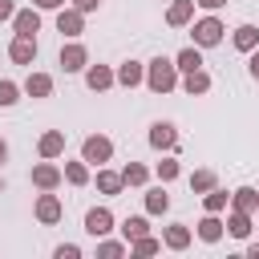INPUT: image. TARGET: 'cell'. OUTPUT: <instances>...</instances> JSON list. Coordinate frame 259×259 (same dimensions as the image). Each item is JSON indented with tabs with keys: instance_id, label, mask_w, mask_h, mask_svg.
I'll use <instances>...</instances> for the list:
<instances>
[{
	"instance_id": "36",
	"label": "cell",
	"mask_w": 259,
	"mask_h": 259,
	"mask_svg": "<svg viewBox=\"0 0 259 259\" xmlns=\"http://www.w3.org/2000/svg\"><path fill=\"white\" fill-rule=\"evenodd\" d=\"M16 16V4L12 0H0V20H12Z\"/></svg>"
},
{
	"instance_id": "26",
	"label": "cell",
	"mask_w": 259,
	"mask_h": 259,
	"mask_svg": "<svg viewBox=\"0 0 259 259\" xmlns=\"http://www.w3.org/2000/svg\"><path fill=\"white\" fill-rule=\"evenodd\" d=\"M214 186H219L214 170H194V174H190V190H194V194H206V190H214Z\"/></svg>"
},
{
	"instance_id": "34",
	"label": "cell",
	"mask_w": 259,
	"mask_h": 259,
	"mask_svg": "<svg viewBox=\"0 0 259 259\" xmlns=\"http://www.w3.org/2000/svg\"><path fill=\"white\" fill-rule=\"evenodd\" d=\"M16 93H20V89H16L12 81H0V105H16Z\"/></svg>"
},
{
	"instance_id": "10",
	"label": "cell",
	"mask_w": 259,
	"mask_h": 259,
	"mask_svg": "<svg viewBox=\"0 0 259 259\" xmlns=\"http://www.w3.org/2000/svg\"><path fill=\"white\" fill-rule=\"evenodd\" d=\"M12 28H16V36H36V32H40V12H32V8H16Z\"/></svg>"
},
{
	"instance_id": "29",
	"label": "cell",
	"mask_w": 259,
	"mask_h": 259,
	"mask_svg": "<svg viewBox=\"0 0 259 259\" xmlns=\"http://www.w3.org/2000/svg\"><path fill=\"white\" fill-rule=\"evenodd\" d=\"M121 178H125V186H146V178H150V170H146L142 162H130V166L121 170Z\"/></svg>"
},
{
	"instance_id": "35",
	"label": "cell",
	"mask_w": 259,
	"mask_h": 259,
	"mask_svg": "<svg viewBox=\"0 0 259 259\" xmlns=\"http://www.w3.org/2000/svg\"><path fill=\"white\" fill-rule=\"evenodd\" d=\"M77 255H81L77 243H61V247H57V259H77Z\"/></svg>"
},
{
	"instance_id": "31",
	"label": "cell",
	"mask_w": 259,
	"mask_h": 259,
	"mask_svg": "<svg viewBox=\"0 0 259 259\" xmlns=\"http://www.w3.org/2000/svg\"><path fill=\"white\" fill-rule=\"evenodd\" d=\"M162 251V243L158 239H150V235H142V239H134L130 243V255H158Z\"/></svg>"
},
{
	"instance_id": "41",
	"label": "cell",
	"mask_w": 259,
	"mask_h": 259,
	"mask_svg": "<svg viewBox=\"0 0 259 259\" xmlns=\"http://www.w3.org/2000/svg\"><path fill=\"white\" fill-rule=\"evenodd\" d=\"M247 255H251V259H259V243H251V247H247Z\"/></svg>"
},
{
	"instance_id": "17",
	"label": "cell",
	"mask_w": 259,
	"mask_h": 259,
	"mask_svg": "<svg viewBox=\"0 0 259 259\" xmlns=\"http://www.w3.org/2000/svg\"><path fill=\"white\" fill-rule=\"evenodd\" d=\"M223 227H227V223H219V214L206 210V219H198V239H202V243H219V239H223Z\"/></svg>"
},
{
	"instance_id": "40",
	"label": "cell",
	"mask_w": 259,
	"mask_h": 259,
	"mask_svg": "<svg viewBox=\"0 0 259 259\" xmlns=\"http://www.w3.org/2000/svg\"><path fill=\"white\" fill-rule=\"evenodd\" d=\"M65 0H36V8H61Z\"/></svg>"
},
{
	"instance_id": "21",
	"label": "cell",
	"mask_w": 259,
	"mask_h": 259,
	"mask_svg": "<svg viewBox=\"0 0 259 259\" xmlns=\"http://www.w3.org/2000/svg\"><path fill=\"white\" fill-rule=\"evenodd\" d=\"M121 186H125L121 174H113V170H97V190H101V194H121Z\"/></svg>"
},
{
	"instance_id": "3",
	"label": "cell",
	"mask_w": 259,
	"mask_h": 259,
	"mask_svg": "<svg viewBox=\"0 0 259 259\" xmlns=\"http://www.w3.org/2000/svg\"><path fill=\"white\" fill-rule=\"evenodd\" d=\"M81 158H85V162H93V166H101V162H109V158H113V142H109V138H101V134H89V138H85V146H81Z\"/></svg>"
},
{
	"instance_id": "39",
	"label": "cell",
	"mask_w": 259,
	"mask_h": 259,
	"mask_svg": "<svg viewBox=\"0 0 259 259\" xmlns=\"http://www.w3.org/2000/svg\"><path fill=\"white\" fill-rule=\"evenodd\" d=\"M247 69H251V77H259V49H251V65Z\"/></svg>"
},
{
	"instance_id": "43",
	"label": "cell",
	"mask_w": 259,
	"mask_h": 259,
	"mask_svg": "<svg viewBox=\"0 0 259 259\" xmlns=\"http://www.w3.org/2000/svg\"><path fill=\"white\" fill-rule=\"evenodd\" d=\"M0 194H4V178H0Z\"/></svg>"
},
{
	"instance_id": "33",
	"label": "cell",
	"mask_w": 259,
	"mask_h": 259,
	"mask_svg": "<svg viewBox=\"0 0 259 259\" xmlns=\"http://www.w3.org/2000/svg\"><path fill=\"white\" fill-rule=\"evenodd\" d=\"M158 178H162V182H174V178H178V162H174V158H162V162H158Z\"/></svg>"
},
{
	"instance_id": "42",
	"label": "cell",
	"mask_w": 259,
	"mask_h": 259,
	"mask_svg": "<svg viewBox=\"0 0 259 259\" xmlns=\"http://www.w3.org/2000/svg\"><path fill=\"white\" fill-rule=\"evenodd\" d=\"M4 158H8V142L0 138V162H4Z\"/></svg>"
},
{
	"instance_id": "15",
	"label": "cell",
	"mask_w": 259,
	"mask_h": 259,
	"mask_svg": "<svg viewBox=\"0 0 259 259\" xmlns=\"http://www.w3.org/2000/svg\"><path fill=\"white\" fill-rule=\"evenodd\" d=\"M231 40H235L239 53H251V49H259V28H255V24H239Z\"/></svg>"
},
{
	"instance_id": "8",
	"label": "cell",
	"mask_w": 259,
	"mask_h": 259,
	"mask_svg": "<svg viewBox=\"0 0 259 259\" xmlns=\"http://www.w3.org/2000/svg\"><path fill=\"white\" fill-rule=\"evenodd\" d=\"M150 146H154V150H174V146H178V130H174L170 121H154V125H150Z\"/></svg>"
},
{
	"instance_id": "6",
	"label": "cell",
	"mask_w": 259,
	"mask_h": 259,
	"mask_svg": "<svg viewBox=\"0 0 259 259\" xmlns=\"http://www.w3.org/2000/svg\"><path fill=\"white\" fill-rule=\"evenodd\" d=\"M85 231H89L93 239L109 235V231H113V214H109V206H93V210L85 214Z\"/></svg>"
},
{
	"instance_id": "24",
	"label": "cell",
	"mask_w": 259,
	"mask_h": 259,
	"mask_svg": "<svg viewBox=\"0 0 259 259\" xmlns=\"http://www.w3.org/2000/svg\"><path fill=\"white\" fill-rule=\"evenodd\" d=\"M174 65H178L182 73H194V69H202V53H198V49L190 45V49H182V53L174 57Z\"/></svg>"
},
{
	"instance_id": "4",
	"label": "cell",
	"mask_w": 259,
	"mask_h": 259,
	"mask_svg": "<svg viewBox=\"0 0 259 259\" xmlns=\"http://www.w3.org/2000/svg\"><path fill=\"white\" fill-rule=\"evenodd\" d=\"M61 178H65V174L53 166V158H45V162H36V166H32V186H36V190H57V186H61Z\"/></svg>"
},
{
	"instance_id": "23",
	"label": "cell",
	"mask_w": 259,
	"mask_h": 259,
	"mask_svg": "<svg viewBox=\"0 0 259 259\" xmlns=\"http://www.w3.org/2000/svg\"><path fill=\"white\" fill-rule=\"evenodd\" d=\"M121 235H125V243H134V239H142V235H150V223H146L142 214H130V219L121 223Z\"/></svg>"
},
{
	"instance_id": "11",
	"label": "cell",
	"mask_w": 259,
	"mask_h": 259,
	"mask_svg": "<svg viewBox=\"0 0 259 259\" xmlns=\"http://www.w3.org/2000/svg\"><path fill=\"white\" fill-rule=\"evenodd\" d=\"M8 57H12L16 65H32V61H36V36H16V40L8 45Z\"/></svg>"
},
{
	"instance_id": "9",
	"label": "cell",
	"mask_w": 259,
	"mask_h": 259,
	"mask_svg": "<svg viewBox=\"0 0 259 259\" xmlns=\"http://www.w3.org/2000/svg\"><path fill=\"white\" fill-rule=\"evenodd\" d=\"M36 219H40L45 227H53V223H61V198H57L53 190H45V194L36 198Z\"/></svg>"
},
{
	"instance_id": "14",
	"label": "cell",
	"mask_w": 259,
	"mask_h": 259,
	"mask_svg": "<svg viewBox=\"0 0 259 259\" xmlns=\"http://www.w3.org/2000/svg\"><path fill=\"white\" fill-rule=\"evenodd\" d=\"M190 16H194V0H174V4L166 8V24H174V28L190 24Z\"/></svg>"
},
{
	"instance_id": "32",
	"label": "cell",
	"mask_w": 259,
	"mask_h": 259,
	"mask_svg": "<svg viewBox=\"0 0 259 259\" xmlns=\"http://www.w3.org/2000/svg\"><path fill=\"white\" fill-rule=\"evenodd\" d=\"M97 255H101V259H117V255H125V243L105 239V243H97Z\"/></svg>"
},
{
	"instance_id": "28",
	"label": "cell",
	"mask_w": 259,
	"mask_h": 259,
	"mask_svg": "<svg viewBox=\"0 0 259 259\" xmlns=\"http://www.w3.org/2000/svg\"><path fill=\"white\" fill-rule=\"evenodd\" d=\"M65 178H69L73 186H85V182H89V166H85V158H81V162H65Z\"/></svg>"
},
{
	"instance_id": "5",
	"label": "cell",
	"mask_w": 259,
	"mask_h": 259,
	"mask_svg": "<svg viewBox=\"0 0 259 259\" xmlns=\"http://www.w3.org/2000/svg\"><path fill=\"white\" fill-rule=\"evenodd\" d=\"M57 32L61 36H81L85 32V12L81 8H61L57 12Z\"/></svg>"
},
{
	"instance_id": "22",
	"label": "cell",
	"mask_w": 259,
	"mask_h": 259,
	"mask_svg": "<svg viewBox=\"0 0 259 259\" xmlns=\"http://www.w3.org/2000/svg\"><path fill=\"white\" fill-rule=\"evenodd\" d=\"M227 231H231L235 239H247V235H251V214H247V210H231Z\"/></svg>"
},
{
	"instance_id": "38",
	"label": "cell",
	"mask_w": 259,
	"mask_h": 259,
	"mask_svg": "<svg viewBox=\"0 0 259 259\" xmlns=\"http://www.w3.org/2000/svg\"><path fill=\"white\" fill-rule=\"evenodd\" d=\"M101 0H73V8H81V12H93Z\"/></svg>"
},
{
	"instance_id": "18",
	"label": "cell",
	"mask_w": 259,
	"mask_h": 259,
	"mask_svg": "<svg viewBox=\"0 0 259 259\" xmlns=\"http://www.w3.org/2000/svg\"><path fill=\"white\" fill-rule=\"evenodd\" d=\"M24 93H28V97H49V93H53V77H49V73H28Z\"/></svg>"
},
{
	"instance_id": "37",
	"label": "cell",
	"mask_w": 259,
	"mask_h": 259,
	"mask_svg": "<svg viewBox=\"0 0 259 259\" xmlns=\"http://www.w3.org/2000/svg\"><path fill=\"white\" fill-rule=\"evenodd\" d=\"M194 4H198V8H206V12H214V8H223L227 0H194Z\"/></svg>"
},
{
	"instance_id": "25",
	"label": "cell",
	"mask_w": 259,
	"mask_h": 259,
	"mask_svg": "<svg viewBox=\"0 0 259 259\" xmlns=\"http://www.w3.org/2000/svg\"><path fill=\"white\" fill-rule=\"evenodd\" d=\"M182 89H186L190 97H198V93H206V89H210V77H206L202 69H194V73H186V81H182Z\"/></svg>"
},
{
	"instance_id": "12",
	"label": "cell",
	"mask_w": 259,
	"mask_h": 259,
	"mask_svg": "<svg viewBox=\"0 0 259 259\" xmlns=\"http://www.w3.org/2000/svg\"><path fill=\"white\" fill-rule=\"evenodd\" d=\"M113 81H117V73H109L105 65H89V69H85V85H89L93 93H105Z\"/></svg>"
},
{
	"instance_id": "27",
	"label": "cell",
	"mask_w": 259,
	"mask_h": 259,
	"mask_svg": "<svg viewBox=\"0 0 259 259\" xmlns=\"http://www.w3.org/2000/svg\"><path fill=\"white\" fill-rule=\"evenodd\" d=\"M166 206H170V194H166L162 186H154V190H146V210H150V214H162Z\"/></svg>"
},
{
	"instance_id": "20",
	"label": "cell",
	"mask_w": 259,
	"mask_h": 259,
	"mask_svg": "<svg viewBox=\"0 0 259 259\" xmlns=\"http://www.w3.org/2000/svg\"><path fill=\"white\" fill-rule=\"evenodd\" d=\"M117 81H121L125 89H134V85H142V81H146V69H142L138 61H125V65L117 69Z\"/></svg>"
},
{
	"instance_id": "16",
	"label": "cell",
	"mask_w": 259,
	"mask_h": 259,
	"mask_svg": "<svg viewBox=\"0 0 259 259\" xmlns=\"http://www.w3.org/2000/svg\"><path fill=\"white\" fill-rule=\"evenodd\" d=\"M231 202H235V210L255 214V210H259V190H255V186H239V190L231 194Z\"/></svg>"
},
{
	"instance_id": "7",
	"label": "cell",
	"mask_w": 259,
	"mask_h": 259,
	"mask_svg": "<svg viewBox=\"0 0 259 259\" xmlns=\"http://www.w3.org/2000/svg\"><path fill=\"white\" fill-rule=\"evenodd\" d=\"M89 65V53H85V45H61V69L65 73H77V69H85Z\"/></svg>"
},
{
	"instance_id": "19",
	"label": "cell",
	"mask_w": 259,
	"mask_h": 259,
	"mask_svg": "<svg viewBox=\"0 0 259 259\" xmlns=\"http://www.w3.org/2000/svg\"><path fill=\"white\" fill-rule=\"evenodd\" d=\"M166 247H170V251H186V247H190V227H186V223L166 227Z\"/></svg>"
},
{
	"instance_id": "44",
	"label": "cell",
	"mask_w": 259,
	"mask_h": 259,
	"mask_svg": "<svg viewBox=\"0 0 259 259\" xmlns=\"http://www.w3.org/2000/svg\"><path fill=\"white\" fill-rule=\"evenodd\" d=\"M255 81H259V77H255Z\"/></svg>"
},
{
	"instance_id": "30",
	"label": "cell",
	"mask_w": 259,
	"mask_h": 259,
	"mask_svg": "<svg viewBox=\"0 0 259 259\" xmlns=\"http://www.w3.org/2000/svg\"><path fill=\"white\" fill-rule=\"evenodd\" d=\"M227 198H231V194L214 186V190H206V198H202V206H206L210 214H223V210H227Z\"/></svg>"
},
{
	"instance_id": "1",
	"label": "cell",
	"mask_w": 259,
	"mask_h": 259,
	"mask_svg": "<svg viewBox=\"0 0 259 259\" xmlns=\"http://www.w3.org/2000/svg\"><path fill=\"white\" fill-rule=\"evenodd\" d=\"M146 85H150L154 93H170V89L178 85V65L166 61V57H154L150 69H146Z\"/></svg>"
},
{
	"instance_id": "2",
	"label": "cell",
	"mask_w": 259,
	"mask_h": 259,
	"mask_svg": "<svg viewBox=\"0 0 259 259\" xmlns=\"http://www.w3.org/2000/svg\"><path fill=\"white\" fill-rule=\"evenodd\" d=\"M223 32H227V28H223L219 16H202V20L194 24V45H198V49H210V45L223 40Z\"/></svg>"
},
{
	"instance_id": "13",
	"label": "cell",
	"mask_w": 259,
	"mask_h": 259,
	"mask_svg": "<svg viewBox=\"0 0 259 259\" xmlns=\"http://www.w3.org/2000/svg\"><path fill=\"white\" fill-rule=\"evenodd\" d=\"M36 150H40V158H61V154H65V134H61V130H49V134H40Z\"/></svg>"
}]
</instances>
